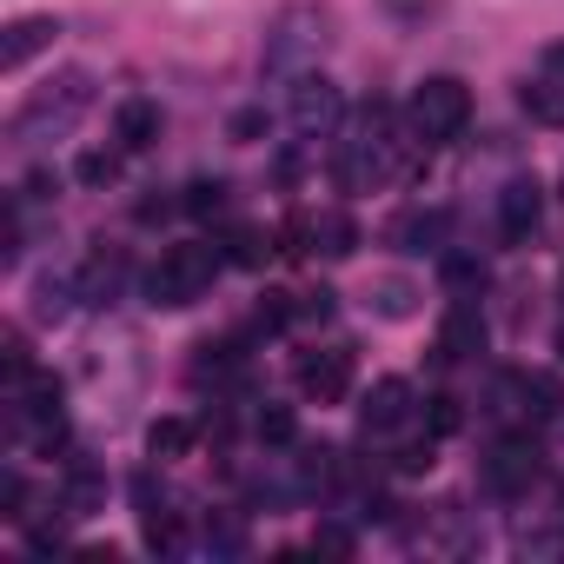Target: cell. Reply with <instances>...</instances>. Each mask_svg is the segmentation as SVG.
<instances>
[{
  "label": "cell",
  "instance_id": "cell-1",
  "mask_svg": "<svg viewBox=\"0 0 564 564\" xmlns=\"http://www.w3.org/2000/svg\"><path fill=\"white\" fill-rule=\"evenodd\" d=\"M399 160H405L399 113H392L386 100H372V107L359 113V133L339 140V186H346V193H372V186H386V180L399 173Z\"/></svg>",
  "mask_w": 564,
  "mask_h": 564
},
{
  "label": "cell",
  "instance_id": "cell-2",
  "mask_svg": "<svg viewBox=\"0 0 564 564\" xmlns=\"http://www.w3.org/2000/svg\"><path fill=\"white\" fill-rule=\"evenodd\" d=\"M94 107V74L87 67H67L61 80H47L41 94H28L21 100V113H14V147H41V140H61V133H74L80 127V113Z\"/></svg>",
  "mask_w": 564,
  "mask_h": 564
},
{
  "label": "cell",
  "instance_id": "cell-3",
  "mask_svg": "<svg viewBox=\"0 0 564 564\" xmlns=\"http://www.w3.org/2000/svg\"><path fill=\"white\" fill-rule=\"evenodd\" d=\"M219 265H226V246H206V239L166 246V252H160V265L147 272V300H153V306H166V313H180V306H193V300H206V293H213Z\"/></svg>",
  "mask_w": 564,
  "mask_h": 564
},
{
  "label": "cell",
  "instance_id": "cell-4",
  "mask_svg": "<svg viewBox=\"0 0 564 564\" xmlns=\"http://www.w3.org/2000/svg\"><path fill=\"white\" fill-rule=\"evenodd\" d=\"M465 120H471V87H465L458 74H432V80H419V94H412V133H419L425 147L458 140Z\"/></svg>",
  "mask_w": 564,
  "mask_h": 564
},
{
  "label": "cell",
  "instance_id": "cell-5",
  "mask_svg": "<svg viewBox=\"0 0 564 564\" xmlns=\"http://www.w3.org/2000/svg\"><path fill=\"white\" fill-rule=\"evenodd\" d=\"M319 47H326V14L319 8H286L272 28H265V74H306V61H319Z\"/></svg>",
  "mask_w": 564,
  "mask_h": 564
},
{
  "label": "cell",
  "instance_id": "cell-6",
  "mask_svg": "<svg viewBox=\"0 0 564 564\" xmlns=\"http://www.w3.org/2000/svg\"><path fill=\"white\" fill-rule=\"evenodd\" d=\"M339 113H346V100H339V87H333L326 74H300V80H293L286 120H293L300 140H326V133L339 127Z\"/></svg>",
  "mask_w": 564,
  "mask_h": 564
},
{
  "label": "cell",
  "instance_id": "cell-7",
  "mask_svg": "<svg viewBox=\"0 0 564 564\" xmlns=\"http://www.w3.org/2000/svg\"><path fill=\"white\" fill-rule=\"evenodd\" d=\"M293 379H300V392H306V399L339 405V399L352 392V352H346V346H313V352H300Z\"/></svg>",
  "mask_w": 564,
  "mask_h": 564
},
{
  "label": "cell",
  "instance_id": "cell-8",
  "mask_svg": "<svg viewBox=\"0 0 564 564\" xmlns=\"http://www.w3.org/2000/svg\"><path fill=\"white\" fill-rule=\"evenodd\" d=\"M538 471H544V452H538L531 438H505V445L485 458V485H491L498 498H524V491L538 485Z\"/></svg>",
  "mask_w": 564,
  "mask_h": 564
},
{
  "label": "cell",
  "instance_id": "cell-9",
  "mask_svg": "<svg viewBox=\"0 0 564 564\" xmlns=\"http://www.w3.org/2000/svg\"><path fill=\"white\" fill-rule=\"evenodd\" d=\"M412 412H419V392L405 379H379L366 392V405H359V425H366V438H386V432L412 425Z\"/></svg>",
  "mask_w": 564,
  "mask_h": 564
},
{
  "label": "cell",
  "instance_id": "cell-10",
  "mask_svg": "<svg viewBox=\"0 0 564 564\" xmlns=\"http://www.w3.org/2000/svg\"><path fill=\"white\" fill-rule=\"evenodd\" d=\"M498 399H505L511 419H551V412L564 405V392H557L551 372H505V379H498Z\"/></svg>",
  "mask_w": 564,
  "mask_h": 564
},
{
  "label": "cell",
  "instance_id": "cell-11",
  "mask_svg": "<svg viewBox=\"0 0 564 564\" xmlns=\"http://www.w3.org/2000/svg\"><path fill=\"white\" fill-rule=\"evenodd\" d=\"M54 34H61V21H54V14H21L8 34H0V74H21L34 54H47V47H54Z\"/></svg>",
  "mask_w": 564,
  "mask_h": 564
},
{
  "label": "cell",
  "instance_id": "cell-12",
  "mask_svg": "<svg viewBox=\"0 0 564 564\" xmlns=\"http://www.w3.org/2000/svg\"><path fill=\"white\" fill-rule=\"evenodd\" d=\"M538 219H544V186L524 173V180H511V186L498 193V226H505V239H531Z\"/></svg>",
  "mask_w": 564,
  "mask_h": 564
},
{
  "label": "cell",
  "instance_id": "cell-13",
  "mask_svg": "<svg viewBox=\"0 0 564 564\" xmlns=\"http://www.w3.org/2000/svg\"><path fill=\"white\" fill-rule=\"evenodd\" d=\"M386 239H392L399 252H438V246H445V213H438V206H405V213L386 226Z\"/></svg>",
  "mask_w": 564,
  "mask_h": 564
},
{
  "label": "cell",
  "instance_id": "cell-14",
  "mask_svg": "<svg viewBox=\"0 0 564 564\" xmlns=\"http://www.w3.org/2000/svg\"><path fill=\"white\" fill-rule=\"evenodd\" d=\"M113 140H120L127 153L153 147V140H160V107H153L147 94H127V100H120V113H113Z\"/></svg>",
  "mask_w": 564,
  "mask_h": 564
},
{
  "label": "cell",
  "instance_id": "cell-15",
  "mask_svg": "<svg viewBox=\"0 0 564 564\" xmlns=\"http://www.w3.org/2000/svg\"><path fill=\"white\" fill-rule=\"evenodd\" d=\"M485 346V319H478V306L471 300H458L452 313H445V333H438V359H471Z\"/></svg>",
  "mask_w": 564,
  "mask_h": 564
},
{
  "label": "cell",
  "instance_id": "cell-16",
  "mask_svg": "<svg viewBox=\"0 0 564 564\" xmlns=\"http://www.w3.org/2000/svg\"><path fill=\"white\" fill-rule=\"evenodd\" d=\"M524 113L538 120V127H564V74H551V67H538L531 80H524Z\"/></svg>",
  "mask_w": 564,
  "mask_h": 564
},
{
  "label": "cell",
  "instance_id": "cell-17",
  "mask_svg": "<svg viewBox=\"0 0 564 564\" xmlns=\"http://www.w3.org/2000/svg\"><path fill=\"white\" fill-rule=\"evenodd\" d=\"M313 246H319L326 259L359 252V219H352V213H319V219H313Z\"/></svg>",
  "mask_w": 564,
  "mask_h": 564
},
{
  "label": "cell",
  "instance_id": "cell-18",
  "mask_svg": "<svg viewBox=\"0 0 564 564\" xmlns=\"http://www.w3.org/2000/svg\"><path fill=\"white\" fill-rule=\"evenodd\" d=\"M120 279H127V272H120V259L94 252V259H87V272H80V300H87V306H107V300L120 293Z\"/></svg>",
  "mask_w": 564,
  "mask_h": 564
},
{
  "label": "cell",
  "instance_id": "cell-19",
  "mask_svg": "<svg viewBox=\"0 0 564 564\" xmlns=\"http://www.w3.org/2000/svg\"><path fill=\"white\" fill-rule=\"evenodd\" d=\"M100 498H107L100 471H94V465H74V471H67V518H94Z\"/></svg>",
  "mask_w": 564,
  "mask_h": 564
},
{
  "label": "cell",
  "instance_id": "cell-20",
  "mask_svg": "<svg viewBox=\"0 0 564 564\" xmlns=\"http://www.w3.org/2000/svg\"><path fill=\"white\" fill-rule=\"evenodd\" d=\"M120 160H127V147H87L74 173H80V186H113L120 180Z\"/></svg>",
  "mask_w": 564,
  "mask_h": 564
},
{
  "label": "cell",
  "instance_id": "cell-21",
  "mask_svg": "<svg viewBox=\"0 0 564 564\" xmlns=\"http://www.w3.org/2000/svg\"><path fill=\"white\" fill-rule=\"evenodd\" d=\"M180 213H193V219H219V213H226V180H186Z\"/></svg>",
  "mask_w": 564,
  "mask_h": 564
},
{
  "label": "cell",
  "instance_id": "cell-22",
  "mask_svg": "<svg viewBox=\"0 0 564 564\" xmlns=\"http://www.w3.org/2000/svg\"><path fill=\"white\" fill-rule=\"evenodd\" d=\"M147 452H153V458H186V452H193V425H186V419H160V425L147 432Z\"/></svg>",
  "mask_w": 564,
  "mask_h": 564
},
{
  "label": "cell",
  "instance_id": "cell-23",
  "mask_svg": "<svg viewBox=\"0 0 564 564\" xmlns=\"http://www.w3.org/2000/svg\"><path fill=\"white\" fill-rule=\"evenodd\" d=\"M372 306H379L386 319H412V313H419V286H412V279H379Z\"/></svg>",
  "mask_w": 564,
  "mask_h": 564
},
{
  "label": "cell",
  "instance_id": "cell-24",
  "mask_svg": "<svg viewBox=\"0 0 564 564\" xmlns=\"http://www.w3.org/2000/svg\"><path fill=\"white\" fill-rule=\"evenodd\" d=\"M252 432H259V445H293L300 438V419H293V405H265L252 419Z\"/></svg>",
  "mask_w": 564,
  "mask_h": 564
},
{
  "label": "cell",
  "instance_id": "cell-25",
  "mask_svg": "<svg viewBox=\"0 0 564 564\" xmlns=\"http://www.w3.org/2000/svg\"><path fill=\"white\" fill-rule=\"evenodd\" d=\"M265 252H272V232L232 226V239H226V259H232V265H265Z\"/></svg>",
  "mask_w": 564,
  "mask_h": 564
},
{
  "label": "cell",
  "instance_id": "cell-26",
  "mask_svg": "<svg viewBox=\"0 0 564 564\" xmlns=\"http://www.w3.org/2000/svg\"><path fill=\"white\" fill-rule=\"evenodd\" d=\"M293 319H300V306H293L286 293H265V300H259V313H252V326H259V333H286Z\"/></svg>",
  "mask_w": 564,
  "mask_h": 564
},
{
  "label": "cell",
  "instance_id": "cell-27",
  "mask_svg": "<svg viewBox=\"0 0 564 564\" xmlns=\"http://www.w3.org/2000/svg\"><path fill=\"white\" fill-rule=\"evenodd\" d=\"M465 425V412H458V399H432V438H452Z\"/></svg>",
  "mask_w": 564,
  "mask_h": 564
},
{
  "label": "cell",
  "instance_id": "cell-28",
  "mask_svg": "<svg viewBox=\"0 0 564 564\" xmlns=\"http://www.w3.org/2000/svg\"><path fill=\"white\" fill-rule=\"evenodd\" d=\"M392 465H399V471H432V438H412Z\"/></svg>",
  "mask_w": 564,
  "mask_h": 564
},
{
  "label": "cell",
  "instance_id": "cell-29",
  "mask_svg": "<svg viewBox=\"0 0 564 564\" xmlns=\"http://www.w3.org/2000/svg\"><path fill=\"white\" fill-rule=\"evenodd\" d=\"M300 319H333V293H300Z\"/></svg>",
  "mask_w": 564,
  "mask_h": 564
},
{
  "label": "cell",
  "instance_id": "cell-30",
  "mask_svg": "<svg viewBox=\"0 0 564 564\" xmlns=\"http://www.w3.org/2000/svg\"><path fill=\"white\" fill-rule=\"evenodd\" d=\"M313 551H333V557H346V551H352V538H346L339 524H319V538H313Z\"/></svg>",
  "mask_w": 564,
  "mask_h": 564
},
{
  "label": "cell",
  "instance_id": "cell-31",
  "mask_svg": "<svg viewBox=\"0 0 564 564\" xmlns=\"http://www.w3.org/2000/svg\"><path fill=\"white\" fill-rule=\"evenodd\" d=\"M259 127H265V113H232V140H259Z\"/></svg>",
  "mask_w": 564,
  "mask_h": 564
},
{
  "label": "cell",
  "instance_id": "cell-32",
  "mask_svg": "<svg viewBox=\"0 0 564 564\" xmlns=\"http://www.w3.org/2000/svg\"><path fill=\"white\" fill-rule=\"evenodd\" d=\"M544 67H551V74H564V41H557V47H544Z\"/></svg>",
  "mask_w": 564,
  "mask_h": 564
},
{
  "label": "cell",
  "instance_id": "cell-33",
  "mask_svg": "<svg viewBox=\"0 0 564 564\" xmlns=\"http://www.w3.org/2000/svg\"><path fill=\"white\" fill-rule=\"evenodd\" d=\"M557 518H564V485H557Z\"/></svg>",
  "mask_w": 564,
  "mask_h": 564
}]
</instances>
